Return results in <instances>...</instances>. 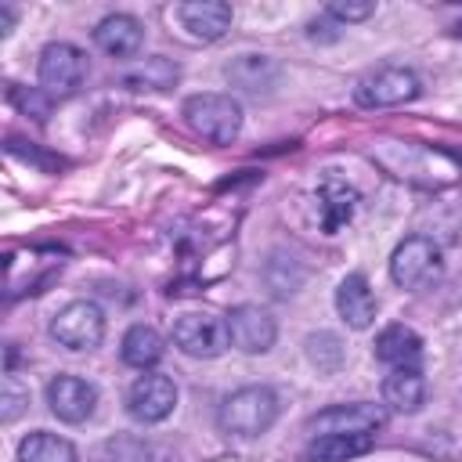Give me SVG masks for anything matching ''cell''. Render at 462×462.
Here are the masks:
<instances>
[{"label":"cell","mask_w":462,"mask_h":462,"mask_svg":"<svg viewBox=\"0 0 462 462\" xmlns=\"http://www.w3.org/2000/svg\"><path fill=\"white\" fill-rule=\"evenodd\" d=\"M220 430L235 437H260L278 419V397L271 386H242L220 404Z\"/></svg>","instance_id":"1"},{"label":"cell","mask_w":462,"mask_h":462,"mask_svg":"<svg viewBox=\"0 0 462 462\" xmlns=\"http://www.w3.org/2000/svg\"><path fill=\"white\" fill-rule=\"evenodd\" d=\"M184 119L209 144H231L242 130V105L231 94H191L184 101Z\"/></svg>","instance_id":"2"},{"label":"cell","mask_w":462,"mask_h":462,"mask_svg":"<svg viewBox=\"0 0 462 462\" xmlns=\"http://www.w3.org/2000/svg\"><path fill=\"white\" fill-rule=\"evenodd\" d=\"M444 271V256H440V245L426 235H411L404 238L393 256H390V278L401 285V289H426L440 278Z\"/></svg>","instance_id":"3"},{"label":"cell","mask_w":462,"mask_h":462,"mask_svg":"<svg viewBox=\"0 0 462 462\" xmlns=\"http://www.w3.org/2000/svg\"><path fill=\"white\" fill-rule=\"evenodd\" d=\"M419 76L404 65H379L372 72H365L354 83V101L361 108H393L404 105L411 97H419Z\"/></svg>","instance_id":"4"},{"label":"cell","mask_w":462,"mask_h":462,"mask_svg":"<svg viewBox=\"0 0 462 462\" xmlns=\"http://www.w3.org/2000/svg\"><path fill=\"white\" fill-rule=\"evenodd\" d=\"M36 76H40L43 94L65 97V94H72L83 83V76H87V54L79 47H72V43H61V40L58 43H47L40 51Z\"/></svg>","instance_id":"5"},{"label":"cell","mask_w":462,"mask_h":462,"mask_svg":"<svg viewBox=\"0 0 462 462\" xmlns=\"http://www.w3.org/2000/svg\"><path fill=\"white\" fill-rule=\"evenodd\" d=\"M51 336H54L61 346H69V350H90V346H97L101 336H105V314H101V307L90 303V300H72V303H65V307L54 314Z\"/></svg>","instance_id":"6"},{"label":"cell","mask_w":462,"mask_h":462,"mask_svg":"<svg viewBox=\"0 0 462 462\" xmlns=\"http://www.w3.org/2000/svg\"><path fill=\"white\" fill-rule=\"evenodd\" d=\"M173 343L188 357H217L231 343L227 321H220L217 314H184L173 325Z\"/></svg>","instance_id":"7"},{"label":"cell","mask_w":462,"mask_h":462,"mask_svg":"<svg viewBox=\"0 0 462 462\" xmlns=\"http://www.w3.org/2000/svg\"><path fill=\"white\" fill-rule=\"evenodd\" d=\"M177 404V386L170 375H159V372H148V375H137L130 393H126V408L137 422H162Z\"/></svg>","instance_id":"8"},{"label":"cell","mask_w":462,"mask_h":462,"mask_svg":"<svg viewBox=\"0 0 462 462\" xmlns=\"http://www.w3.org/2000/svg\"><path fill=\"white\" fill-rule=\"evenodd\" d=\"M224 321H227V336H231V343H235L238 350H245V354H263V350L274 346L278 325H274V318H271L263 307L242 303V307H235Z\"/></svg>","instance_id":"9"},{"label":"cell","mask_w":462,"mask_h":462,"mask_svg":"<svg viewBox=\"0 0 462 462\" xmlns=\"http://www.w3.org/2000/svg\"><path fill=\"white\" fill-rule=\"evenodd\" d=\"M47 404L61 422H83V419H90V411L97 404V390L87 379L61 372L47 383Z\"/></svg>","instance_id":"10"},{"label":"cell","mask_w":462,"mask_h":462,"mask_svg":"<svg viewBox=\"0 0 462 462\" xmlns=\"http://www.w3.org/2000/svg\"><path fill=\"white\" fill-rule=\"evenodd\" d=\"M383 426V411L375 404H336L310 419V437H332V433H375Z\"/></svg>","instance_id":"11"},{"label":"cell","mask_w":462,"mask_h":462,"mask_svg":"<svg viewBox=\"0 0 462 462\" xmlns=\"http://www.w3.org/2000/svg\"><path fill=\"white\" fill-rule=\"evenodd\" d=\"M354 209H357V191L336 177L321 180L318 191H314V220L325 235H336L339 227H346L354 220Z\"/></svg>","instance_id":"12"},{"label":"cell","mask_w":462,"mask_h":462,"mask_svg":"<svg viewBox=\"0 0 462 462\" xmlns=\"http://www.w3.org/2000/svg\"><path fill=\"white\" fill-rule=\"evenodd\" d=\"M177 18L180 25L188 29V36L195 40H220L231 25V4L224 0H191V4H180L177 7Z\"/></svg>","instance_id":"13"},{"label":"cell","mask_w":462,"mask_h":462,"mask_svg":"<svg viewBox=\"0 0 462 462\" xmlns=\"http://www.w3.org/2000/svg\"><path fill=\"white\" fill-rule=\"evenodd\" d=\"M336 310L339 318L350 325V328H368L375 321V292L368 289V278L365 274H346L336 289Z\"/></svg>","instance_id":"14"},{"label":"cell","mask_w":462,"mask_h":462,"mask_svg":"<svg viewBox=\"0 0 462 462\" xmlns=\"http://www.w3.org/2000/svg\"><path fill=\"white\" fill-rule=\"evenodd\" d=\"M94 43L112 58H134L144 43V29L134 14H108L94 29Z\"/></svg>","instance_id":"15"},{"label":"cell","mask_w":462,"mask_h":462,"mask_svg":"<svg viewBox=\"0 0 462 462\" xmlns=\"http://www.w3.org/2000/svg\"><path fill=\"white\" fill-rule=\"evenodd\" d=\"M375 357L393 368H415V361L422 357V339L408 325H386L375 336Z\"/></svg>","instance_id":"16"},{"label":"cell","mask_w":462,"mask_h":462,"mask_svg":"<svg viewBox=\"0 0 462 462\" xmlns=\"http://www.w3.org/2000/svg\"><path fill=\"white\" fill-rule=\"evenodd\" d=\"M383 401L393 408V411H419L422 401H426V379L419 368H393L386 379H383Z\"/></svg>","instance_id":"17"},{"label":"cell","mask_w":462,"mask_h":462,"mask_svg":"<svg viewBox=\"0 0 462 462\" xmlns=\"http://www.w3.org/2000/svg\"><path fill=\"white\" fill-rule=\"evenodd\" d=\"M375 444V433H332V437H310L307 455L318 462H346L365 455Z\"/></svg>","instance_id":"18"},{"label":"cell","mask_w":462,"mask_h":462,"mask_svg":"<svg viewBox=\"0 0 462 462\" xmlns=\"http://www.w3.org/2000/svg\"><path fill=\"white\" fill-rule=\"evenodd\" d=\"M119 350H123V361H126V365H134V368H152V365L162 361L166 343H162V336H159L152 325H130Z\"/></svg>","instance_id":"19"},{"label":"cell","mask_w":462,"mask_h":462,"mask_svg":"<svg viewBox=\"0 0 462 462\" xmlns=\"http://www.w3.org/2000/svg\"><path fill=\"white\" fill-rule=\"evenodd\" d=\"M173 79H177V65L162 54L144 58L123 72V87H130V90H166V87H173Z\"/></svg>","instance_id":"20"},{"label":"cell","mask_w":462,"mask_h":462,"mask_svg":"<svg viewBox=\"0 0 462 462\" xmlns=\"http://www.w3.org/2000/svg\"><path fill=\"white\" fill-rule=\"evenodd\" d=\"M18 462H76V448L58 433H29L18 444Z\"/></svg>","instance_id":"21"},{"label":"cell","mask_w":462,"mask_h":462,"mask_svg":"<svg viewBox=\"0 0 462 462\" xmlns=\"http://www.w3.org/2000/svg\"><path fill=\"white\" fill-rule=\"evenodd\" d=\"M372 11H375L372 4H343V0L328 4V14L339 18V22H361V18H368Z\"/></svg>","instance_id":"22"},{"label":"cell","mask_w":462,"mask_h":462,"mask_svg":"<svg viewBox=\"0 0 462 462\" xmlns=\"http://www.w3.org/2000/svg\"><path fill=\"white\" fill-rule=\"evenodd\" d=\"M455 36H462V22H458V25H455Z\"/></svg>","instance_id":"23"}]
</instances>
